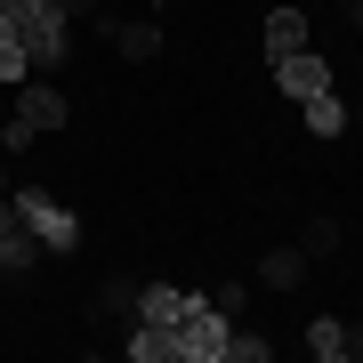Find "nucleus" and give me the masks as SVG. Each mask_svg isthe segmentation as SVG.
Returning <instances> with one entry per match:
<instances>
[{
	"mask_svg": "<svg viewBox=\"0 0 363 363\" xmlns=\"http://www.w3.org/2000/svg\"><path fill=\"white\" fill-rule=\"evenodd\" d=\"M113 49H121V57H154V49H162V25H121Z\"/></svg>",
	"mask_w": 363,
	"mask_h": 363,
	"instance_id": "ddd939ff",
	"label": "nucleus"
},
{
	"mask_svg": "<svg viewBox=\"0 0 363 363\" xmlns=\"http://www.w3.org/2000/svg\"><path fill=\"white\" fill-rule=\"evenodd\" d=\"M347 355H363V323H347Z\"/></svg>",
	"mask_w": 363,
	"mask_h": 363,
	"instance_id": "aec40b11",
	"label": "nucleus"
},
{
	"mask_svg": "<svg viewBox=\"0 0 363 363\" xmlns=\"http://www.w3.org/2000/svg\"><path fill=\"white\" fill-rule=\"evenodd\" d=\"M33 138H40V130H25V121H16V113H9V130H0V154H25V145H33Z\"/></svg>",
	"mask_w": 363,
	"mask_h": 363,
	"instance_id": "dca6fc26",
	"label": "nucleus"
},
{
	"mask_svg": "<svg viewBox=\"0 0 363 363\" xmlns=\"http://www.w3.org/2000/svg\"><path fill=\"white\" fill-rule=\"evenodd\" d=\"M307 355H315V363H339V355H347V323L315 315V323H307Z\"/></svg>",
	"mask_w": 363,
	"mask_h": 363,
	"instance_id": "f8f14e48",
	"label": "nucleus"
},
{
	"mask_svg": "<svg viewBox=\"0 0 363 363\" xmlns=\"http://www.w3.org/2000/svg\"><path fill=\"white\" fill-rule=\"evenodd\" d=\"M16 121H25V130H65V89H49V81H16Z\"/></svg>",
	"mask_w": 363,
	"mask_h": 363,
	"instance_id": "20e7f679",
	"label": "nucleus"
},
{
	"mask_svg": "<svg viewBox=\"0 0 363 363\" xmlns=\"http://www.w3.org/2000/svg\"><path fill=\"white\" fill-rule=\"evenodd\" d=\"M339 9H355V16H363V0H339Z\"/></svg>",
	"mask_w": 363,
	"mask_h": 363,
	"instance_id": "412c9836",
	"label": "nucleus"
},
{
	"mask_svg": "<svg viewBox=\"0 0 363 363\" xmlns=\"http://www.w3.org/2000/svg\"><path fill=\"white\" fill-rule=\"evenodd\" d=\"M226 363H267V339L259 331H226Z\"/></svg>",
	"mask_w": 363,
	"mask_h": 363,
	"instance_id": "4468645a",
	"label": "nucleus"
},
{
	"mask_svg": "<svg viewBox=\"0 0 363 363\" xmlns=\"http://www.w3.org/2000/svg\"><path fill=\"white\" fill-rule=\"evenodd\" d=\"M202 291H178V283H145L138 291V323H186V307H194Z\"/></svg>",
	"mask_w": 363,
	"mask_h": 363,
	"instance_id": "423d86ee",
	"label": "nucleus"
},
{
	"mask_svg": "<svg viewBox=\"0 0 363 363\" xmlns=\"http://www.w3.org/2000/svg\"><path fill=\"white\" fill-rule=\"evenodd\" d=\"M274 81H283L291 97H315V89H331V65L315 49H291V57H274Z\"/></svg>",
	"mask_w": 363,
	"mask_h": 363,
	"instance_id": "39448f33",
	"label": "nucleus"
},
{
	"mask_svg": "<svg viewBox=\"0 0 363 363\" xmlns=\"http://www.w3.org/2000/svg\"><path fill=\"white\" fill-rule=\"evenodd\" d=\"M291 49H307V9H274L267 16V57H291Z\"/></svg>",
	"mask_w": 363,
	"mask_h": 363,
	"instance_id": "6e6552de",
	"label": "nucleus"
},
{
	"mask_svg": "<svg viewBox=\"0 0 363 363\" xmlns=\"http://www.w3.org/2000/svg\"><path fill=\"white\" fill-rule=\"evenodd\" d=\"M298 250H307V259H323V250H339V226H331V218H315L307 234H298Z\"/></svg>",
	"mask_w": 363,
	"mask_h": 363,
	"instance_id": "2eb2a0df",
	"label": "nucleus"
},
{
	"mask_svg": "<svg viewBox=\"0 0 363 363\" xmlns=\"http://www.w3.org/2000/svg\"><path fill=\"white\" fill-rule=\"evenodd\" d=\"M97 307H105V315H121V307H138V291H130V283H105V291H97Z\"/></svg>",
	"mask_w": 363,
	"mask_h": 363,
	"instance_id": "f3484780",
	"label": "nucleus"
},
{
	"mask_svg": "<svg viewBox=\"0 0 363 363\" xmlns=\"http://www.w3.org/2000/svg\"><path fill=\"white\" fill-rule=\"evenodd\" d=\"M0 16H9L16 33H25V49H33V73L65 65V16H57V0H0Z\"/></svg>",
	"mask_w": 363,
	"mask_h": 363,
	"instance_id": "f257e3e1",
	"label": "nucleus"
},
{
	"mask_svg": "<svg viewBox=\"0 0 363 363\" xmlns=\"http://www.w3.org/2000/svg\"><path fill=\"white\" fill-rule=\"evenodd\" d=\"M130 363H178V323H138L130 331Z\"/></svg>",
	"mask_w": 363,
	"mask_h": 363,
	"instance_id": "0eeeda50",
	"label": "nucleus"
},
{
	"mask_svg": "<svg viewBox=\"0 0 363 363\" xmlns=\"http://www.w3.org/2000/svg\"><path fill=\"white\" fill-rule=\"evenodd\" d=\"M0 81H9V89H16V81H33V49H25V33H16L9 16H0Z\"/></svg>",
	"mask_w": 363,
	"mask_h": 363,
	"instance_id": "9d476101",
	"label": "nucleus"
},
{
	"mask_svg": "<svg viewBox=\"0 0 363 363\" xmlns=\"http://www.w3.org/2000/svg\"><path fill=\"white\" fill-rule=\"evenodd\" d=\"M202 298H210V307H226V315H242V298H250V291H242V283H218V291H202Z\"/></svg>",
	"mask_w": 363,
	"mask_h": 363,
	"instance_id": "a211bd4d",
	"label": "nucleus"
},
{
	"mask_svg": "<svg viewBox=\"0 0 363 363\" xmlns=\"http://www.w3.org/2000/svg\"><path fill=\"white\" fill-rule=\"evenodd\" d=\"M226 331H234V315L210 307V298H194L186 323H178V363H226Z\"/></svg>",
	"mask_w": 363,
	"mask_h": 363,
	"instance_id": "f03ea898",
	"label": "nucleus"
},
{
	"mask_svg": "<svg viewBox=\"0 0 363 363\" xmlns=\"http://www.w3.org/2000/svg\"><path fill=\"white\" fill-rule=\"evenodd\" d=\"M259 283L267 291H298V283H307V250H267V259H259Z\"/></svg>",
	"mask_w": 363,
	"mask_h": 363,
	"instance_id": "1a4fd4ad",
	"label": "nucleus"
},
{
	"mask_svg": "<svg viewBox=\"0 0 363 363\" xmlns=\"http://www.w3.org/2000/svg\"><path fill=\"white\" fill-rule=\"evenodd\" d=\"M97 9V0H57V16H89Z\"/></svg>",
	"mask_w": 363,
	"mask_h": 363,
	"instance_id": "6ab92c4d",
	"label": "nucleus"
},
{
	"mask_svg": "<svg viewBox=\"0 0 363 363\" xmlns=\"http://www.w3.org/2000/svg\"><path fill=\"white\" fill-rule=\"evenodd\" d=\"M16 210H25V226L40 234V250H73L81 242V218L57 194H40V186H25V194H16Z\"/></svg>",
	"mask_w": 363,
	"mask_h": 363,
	"instance_id": "7ed1b4c3",
	"label": "nucleus"
},
{
	"mask_svg": "<svg viewBox=\"0 0 363 363\" xmlns=\"http://www.w3.org/2000/svg\"><path fill=\"white\" fill-rule=\"evenodd\" d=\"M0 202H9V186H0Z\"/></svg>",
	"mask_w": 363,
	"mask_h": 363,
	"instance_id": "4be33fe9",
	"label": "nucleus"
},
{
	"mask_svg": "<svg viewBox=\"0 0 363 363\" xmlns=\"http://www.w3.org/2000/svg\"><path fill=\"white\" fill-rule=\"evenodd\" d=\"M298 105H307V130L315 138H339V130H347V105H339L331 89H315V97H298Z\"/></svg>",
	"mask_w": 363,
	"mask_h": 363,
	"instance_id": "9b49d317",
	"label": "nucleus"
}]
</instances>
